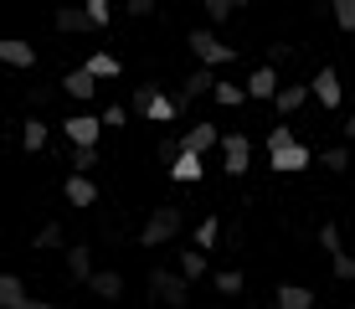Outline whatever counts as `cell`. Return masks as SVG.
Returning a JSON list of instances; mask_svg holds the SVG:
<instances>
[{"label": "cell", "mask_w": 355, "mask_h": 309, "mask_svg": "<svg viewBox=\"0 0 355 309\" xmlns=\"http://www.w3.org/2000/svg\"><path fill=\"white\" fill-rule=\"evenodd\" d=\"M180 232H186V212H180V206H155V212L144 217V227H139V247H165V242H175Z\"/></svg>", "instance_id": "cell-1"}, {"label": "cell", "mask_w": 355, "mask_h": 309, "mask_svg": "<svg viewBox=\"0 0 355 309\" xmlns=\"http://www.w3.org/2000/svg\"><path fill=\"white\" fill-rule=\"evenodd\" d=\"M186 47H191V57L201 62V67H232V62H237V47H232V42H216L211 26H196V31L186 36Z\"/></svg>", "instance_id": "cell-2"}, {"label": "cell", "mask_w": 355, "mask_h": 309, "mask_svg": "<svg viewBox=\"0 0 355 309\" xmlns=\"http://www.w3.org/2000/svg\"><path fill=\"white\" fill-rule=\"evenodd\" d=\"M150 294L160 304H170V309H186L191 304V278L180 274V268L175 274H170V268H150Z\"/></svg>", "instance_id": "cell-3"}, {"label": "cell", "mask_w": 355, "mask_h": 309, "mask_svg": "<svg viewBox=\"0 0 355 309\" xmlns=\"http://www.w3.org/2000/svg\"><path fill=\"white\" fill-rule=\"evenodd\" d=\"M222 170L227 176H248L252 170V134H242V129L222 134Z\"/></svg>", "instance_id": "cell-4"}, {"label": "cell", "mask_w": 355, "mask_h": 309, "mask_svg": "<svg viewBox=\"0 0 355 309\" xmlns=\"http://www.w3.org/2000/svg\"><path fill=\"white\" fill-rule=\"evenodd\" d=\"M242 88H248V98H252V103H273L284 83H278V67H273V62H263V67H252V78L242 83Z\"/></svg>", "instance_id": "cell-5"}, {"label": "cell", "mask_w": 355, "mask_h": 309, "mask_svg": "<svg viewBox=\"0 0 355 309\" xmlns=\"http://www.w3.org/2000/svg\"><path fill=\"white\" fill-rule=\"evenodd\" d=\"M103 129H108V124L93 119V114H72V119H62L67 144H98V140H103Z\"/></svg>", "instance_id": "cell-6"}, {"label": "cell", "mask_w": 355, "mask_h": 309, "mask_svg": "<svg viewBox=\"0 0 355 309\" xmlns=\"http://www.w3.org/2000/svg\"><path fill=\"white\" fill-rule=\"evenodd\" d=\"M314 103H324L329 114L345 103V83H340V72H335V67H320V72H314Z\"/></svg>", "instance_id": "cell-7"}, {"label": "cell", "mask_w": 355, "mask_h": 309, "mask_svg": "<svg viewBox=\"0 0 355 309\" xmlns=\"http://www.w3.org/2000/svg\"><path fill=\"white\" fill-rule=\"evenodd\" d=\"M268 165H273L278 176H299V170H309V165H314V155H309V144L293 140L288 150H273V155H268Z\"/></svg>", "instance_id": "cell-8"}, {"label": "cell", "mask_w": 355, "mask_h": 309, "mask_svg": "<svg viewBox=\"0 0 355 309\" xmlns=\"http://www.w3.org/2000/svg\"><path fill=\"white\" fill-rule=\"evenodd\" d=\"M52 26L62 31V36H88V31H98V26H93V16H88V6H57Z\"/></svg>", "instance_id": "cell-9"}, {"label": "cell", "mask_w": 355, "mask_h": 309, "mask_svg": "<svg viewBox=\"0 0 355 309\" xmlns=\"http://www.w3.org/2000/svg\"><path fill=\"white\" fill-rule=\"evenodd\" d=\"M0 62H6V67H16V72H31V67H36V47L21 42V36H6V42H0Z\"/></svg>", "instance_id": "cell-10"}, {"label": "cell", "mask_w": 355, "mask_h": 309, "mask_svg": "<svg viewBox=\"0 0 355 309\" xmlns=\"http://www.w3.org/2000/svg\"><path fill=\"white\" fill-rule=\"evenodd\" d=\"M180 140H186V150H191V155H211V150H222V129H216V124H191Z\"/></svg>", "instance_id": "cell-11"}, {"label": "cell", "mask_w": 355, "mask_h": 309, "mask_svg": "<svg viewBox=\"0 0 355 309\" xmlns=\"http://www.w3.org/2000/svg\"><path fill=\"white\" fill-rule=\"evenodd\" d=\"M62 196H67L72 206H83V212L98 206V185H93V176H83V170H72V176L62 181Z\"/></svg>", "instance_id": "cell-12"}, {"label": "cell", "mask_w": 355, "mask_h": 309, "mask_svg": "<svg viewBox=\"0 0 355 309\" xmlns=\"http://www.w3.org/2000/svg\"><path fill=\"white\" fill-rule=\"evenodd\" d=\"M309 98H314V83H284V88H278V98H273V108L288 119V114H299Z\"/></svg>", "instance_id": "cell-13"}, {"label": "cell", "mask_w": 355, "mask_h": 309, "mask_svg": "<svg viewBox=\"0 0 355 309\" xmlns=\"http://www.w3.org/2000/svg\"><path fill=\"white\" fill-rule=\"evenodd\" d=\"M175 268L196 283V278H206V268H211V253H206V247H175Z\"/></svg>", "instance_id": "cell-14"}, {"label": "cell", "mask_w": 355, "mask_h": 309, "mask_svg": "<svg viewBox=\"0 0 355 309\" xmlns=\"http://www.w3.org/2000/svg\"><path fill=\"white\" fill-rule=\"evenodd\" d=\"M67 253V278H78V283H88L98 268H93V247L88 242H72V247H62Z\"/></svg>", "instance_id": "cell-15"}, {"label": "cell", "mask_w": 355, "mask_h": 309, "mask_svg": "<svg viewBox=\"0 0 355 309\" xmlns=\"http://www.w3.org/2000/svg\"><path fill=\"white\" fill-rule=\"evenodd\" d=\"M98 83H103V78H93L88 67H72L67 78H62V93H67V98H78V103H88V98L98 93Z\"/></svg>", "instance_id": "cell-16"}, {"label": "cell", "mask_w": 355, "mask_h": 309, "mask_svg": "<svg viewBox=\"0 0 355 309\" xmlns=\"http://www.w3.org/2000/svg\"><path fill=\"white\" fill-rule=\"evenodd\" d=\"M170 181H180V185H201L206 181V155H180L175 165H170Z\"/></svg>", "instance_id": "cell-17"}, {"label": "cell", "mask_w": 355, "mask_h": 309, "mask_svg": "<svg viewBox=\"0 0 355 309\" xmlns=\"http://www.w3.org/2000/svg\"><path fill=\"white\" fill-rule=\"evenodd\" d=\"M273 309H314V289H304V283H278Z\"/></svg>", "instance_id": "cell-18"}, {"label": "cell", "mask_w": 355, "mask_h": 309, "mask_svg": "<svg viewBox=\"0 0 355 309\" xmlns=\"http://www.w3.org/2000/svg\"><path fill=\"white\" fill-rule=\"evenodd\" d=\"M88 294H93V299H108V304H114V299H124V278H119L114 268H98V274L88 278Z\"/></svg>", "instance_id": "cell-19"}, {"label": "cell", "mask_w": 355, "mask_h": 309, "mask_svg": "<svg viewBox=\"0 0 355 309\" xmlns=\"http://www.w3.org/2000/svg\"><path fill=\"white\" fill-rule=\"evenodd\" d=\"M26 278L21 274H0V309H26Z\"/></svg>", "instance_id": "cell-20"}, {"label": "cell", "mask_w": 355, "mask_h": 309, "mask_svg": "<svg viewBox=\"0 0 355 309\" xmlns=\"http://www.w3.org/2000/svg\"><path fill=\"white\" fill-rule=\"evenodd\" d=\"M21 150H26V155H42L46 150V119L42 114L21 119Z\"/></svg>", "instance_id": "cell-21"}, {"label": "cell", "mask_w": 355, "mask_h": 309, "mask_svg": "<svg viewBox=\"0 0 355 309\" xmlns=\"http://www.w3.org/2000/svg\"><path fill=\"white\" fill-rule=\"evenodd\" d=\"M201 93H216V67H196L191 78H180V98H201Z\"/></svg>", "instance_id": "cell-22"}, {"label": "cell", "mask_w": 355, "mask_h": 309, "mask_svg": "<svg viewBox=\"0 0 355 309\" xmlns=\"http://www.w3.org/2000/svg\"><path fill=\"white\" fill-rule=\"evenodd\" d=\"M67 165L83 170V176H93V165H103V155H98V144H72V150H67Z\"/></svg>", "instance_id": "cell-23"}, {"label": "cell", "mask_w": 355, "mask_h": 309, "mask_svg": "<svg viewBox=\"0 0 355 309\" xmlns=\"http://www.w3.org/2000/svg\"><path fill=\"white\" fill-rule=\"evenodd\" d=\"M83 67H88L93 78H103V83H108V78H119V72H124V62H119L114 52H93L88 62H83Z\"/></svg>", "instance_id": "cell-24"}, {"label": "cell", "mask_w": 355, "mask_h": 309, "mask_svg": "<svg viewBox=\"0 0 355 309\" xmlns=\"http://www.w3.org/2000/svg\"><path fill=\"white\" fill-rule=\"evenodd\" d=\"M216 242H222V222H216V212H211V217H201V222H196V247L216 253Z\"/></svg>", "instance_id": "cell-25"}, {"label": "cell", "mask_w": 355, "mask_h": 309, "mask_svg": "<svg viewBox=\"0 0 355 309\" xmlns=\"http://www.w3.org/2000/svg\"><path fill=\"white\" fill-rule=\"evenodd\" d=\"M31 247H42V253H57V247H67V232H62V222H46V227L31 237Z\"/></svg>", "instance_id": "cell-26"}, {"label": "cell", "mask_w": 355, "mask_h": 309, "mask_svg": "<svg viewBox=\"0 0 355 309\" xmlns=\"http://www.w3.org/2000/svg\"><path fill=\"white\" fill-rule=\"evenodd\" d=\"M180 108H186V98H180V93H175V98L160 93V98H155V108H150V119H155V124H175Z\"/></svg>", "instance_id": "cell-27"}, {"label": "cell", "mask_w": 355, "mask_h": 309, "mask_svg": "<svg viewBox=\"0 0 355 309\" xmlns=\"http://www.w3.org/2000/svg\"><path fill=\"white\" fill-rule=\"evenodd\" d=\"M211 289L222 294V299H237V294L248 289V283H242V274H237V268H222V274L211 278Z\"/></svg>", "instance_id": "cell-28"}, {"label": "cell", "mask_w": 355, "mask_h": 309, "mask_svg": "<svg viewBox=\"0 0 355 309\" xmlns=\"http://www.w3.org/2000/svg\"><path fill=\"white\" fill-rule=\"evenodd\" d=\"M155 98H160V83H139V88H134V98H129V108H134V114H144V119H150Z\"/></svg>", "instance_id": "cell-29"}, {"label": "cell", "mask_w": 355, "mask_h": 309, "mask_svg": "<svg viewBox=\"0 0 355 309\" xmlns=\"http://www.w3.org/2000/svg\"><path fill=\"white\" fill-rule=\"evenodd\" d=\"M216 103H222V108H242V103H248V88H242V83H216Z\"/></svg>", "instance_id": "cell-30"}, {"label": "cell", "mask_w": 355, "mask_h": 309, "mask_svg": "<svg viewBox=\"0 0 355 309\" xmlns=\"http://www.w3.org/2000/svg\"><path fill=\"white\" fill-rule=\"evenodd\" d=\"M320 165L335 170V176H345V170H350V150H345V144H329V150L320 155Z\"/></svg>", "instance_id": "cell-31"}, {"label": "cell", "mask_w": 355, "mask_h": 309, "mask_svg": "<svg viewBox=\"0 0 355 309\" xmlns=\"http://www.w3.org/2000/svg\"><path fill=\"white\" fill-rule=\"evenodd\" d=\"M329 10H335L340 31H355V0H329Z\"/></svg>", "instance_id": "cell-32"}, {"label": "cell", "mask_w": 355, "mask_h": 309, "mask_svg": "<svg viewBox=\"0 0 355 309\" xmlns=\"http://www.w3.org/2000/svg\"><path fill=\"white\" fill-rule=\"evenodd\" d=\"M263 144H268V155H273V150H288V144H293V129H288V124H273Z\"/></svg>", "instance_id": "cell-33"}, {"label": "cell", "mask_w": 355, "mask_h": 309, "mask_svg": "<svg viewBox=\"0 0 355 309\" xmlns=\"http://www.w3.org/2000/svg\"><path fill=\"white\" fill-rule=\"evenodd\" d=\"M329 263H335V278H345V283H355V258L340 247V253H329Z\"/></svg>", "instance_id": "cell-34"}, {"label": "cell", "mask_w": 355, "mask_h": 309, "mask_svg": "<svg viewBox=\"0 0 355 309\" xmlns=\"http://www.w3.org/2000/svg\"><path fill=\"white\" fill-rule=\"evenodd\" d=\"M320 247H324V253H340V247H345V237H340L335 222H320Z\"/></svg>", "instance_id": "cell-35"}, {"label": "cell", "mask_w": 355, "mask_h": 309, "mask_svg": "<svg viewBox=\"0 0 355 309\" xmlns=\"http://www.w3.org/2000/svg\"><path fill=\"white\" fill-rule=\"evenodd\" d=\"M83 6H88L93 26H98V31H108V21H114V10H108V0H83Z\"/></svg>", "instance_id": "cell-36"}, {"label": "cell", "mask_w": 355, "mask_h": 309, "mask_svg": "<svg viewBox=\"0 0 355 309\" xmlns=\"http://www.w3.org/2000/svg\"><path fill=\"white\" fill-rule=\"evenodd\" d=\"M98 119H103L108 129H129V108H124V103H108V108H103Z\"/></svg>", "instance_id": "cell-37"}, {"label": "cell", "mask_w": 355, "mask_h": 309, "mask_svg": "<svg viewBox=\"0 0 355 309\" xmlns=\"http://www.w3.org/2000/svg\"><path fill=\"white\" fill-rule=\"evenodd\" d=\"M299 52H293V42H268V62L273 67H284V62H293Z\"/></svg>", "instance_id": "cell-38"}, {"label": "cell", "mask_w": 355, "mask_h": 309, "mask_svg": "<svg viewBox=\"0 0 355 309\" xmlns=\"http://www.w3.org/2000/svg\"><path fill=\"white\" fill-rule=\"evenodd\" d=\"M201 6H206V16H211V26H222L232 16V0H201Z\"/></svg>", "instance_id": "cell-39"}, {"label": "cell", "mask_w": 355, "mask_h": 309, "mask_svg": "<svg viewBox=\"0 0 355 309\" xmlns=\"http://www.w3.org/2000/svg\"><path fill=\"white\" fill-rule=\"evenodd\" d=\"M26 103H31V108H46V103H52V88H42V83L26 88Z\"/></svg>", "instance_id": "cell-40"}, {"label": "cell", "mask_w": 355, "mask_h": 309, "mask_svg": "<svg viewBox=\"0 0 355 309\" xmlns=\"http://www.w3.org/2000/svg\"><path fill=\"white\" fill-rule=\"evenodd\" d=\"M124 6H129V16H150L155 0H124Z\"/></svg>", "instance_id": "cell-41"}, {"label": "cell", "mask_w": 355, "mask_h": 309, "mask_svg": "<svg viewBox=\"0 0 355 309\" xmlns=\"http://www.w3.org/2000/svg\"><path fill=\"white\" fill-rule=\"evenodd\" d=\"M26 309H57L52 299H26Z\"/></svg>", "instance_id": "cell-42"}, {"label": "cell", "mask_w": 355, "mask_h": 309, "mask_svg": "<svg viewBox=\"0 0 355 309\" xmlns=\"http://www.w3.org/2000/svg\"><path fill=\"white\" fill-rule=\"evenodd\" d=\"M345 140H355V108H350V119H345Z\"/></svg>", "instance_id": "cell-43"}, {"label": "cell", "mask_w": 355, "mask_h": 309, "mask_svg": "<svg viewBox=\"0 0 355 309\" xmlns=\"http://www.w3.org/2000/svg\"><path fill=\"white\" fill-rule=\"evenodd\" d=\"M252 6V0H232V10H248Z\"/></svg>", "instance_id": "cell-44"}, {"label": "cell", "mask_w": 355, "mask_h": 309, "mask_svg": "<svg viewBox=\"0 0 355 309\" xmlns=\"http://www.w3.org/2000/svg\"><path fill=\"white\" fill-rule=\"evenodd\" d=\"M345 309H355V304H345Z\"/></svg>", "instance_id": "cell-45"}]
</instances>
